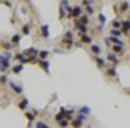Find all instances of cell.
Instances as JSON below:
<instances>
[{
  "label": "cell",
  "instance_id": "cell-1",
  "mask_svg": "<svg viewBox=\"0 0 130 128\" xmlns=\"http://www.w3.org/2000/svg\"><path fill=\"white\" fill-rule=\"evenodd\" d=\"M24 54H27V56H30V57H29V60H32L33 57H35V56L38 54V51H36L35 48H29V50H26V51H24Z\"/></svg>",
  "mask_w": 130,
  "mask_h": 128
},
{
  "label": "cell",
  "instance_id": "cell-2",
  "mask_svg": "<svg viewBox=\"0 0 130 128\" xmlns=\"http://www.w3.org/2000/svg\"><path fill=\"white\" fill-rule=\"evenodd\" d=\"M80 14H82V8H80V6H76V8L73 9V15H74V17H79Z\"/></svg>",
  "mask_w": 130,
  "mask_h": 128
},
{
  "label": "cell",
  "instance_id": "cell-3",
  "mask_svg": "<svg viewBox=\"0 0 130 128\" xmlns=\"http://www.w3.org/2000/svg\"><path fill=\"white\" fill-rule=\"evenodd\" d=\"M91 50H92V53H94V54H100V51H101V48H100L98 45H92V47H91Z\"/></svg>",
  "mask_w": 130,
  "mask_h": 128
},
{
  "label": "cell",
  "instance_id": "cell-4",
  "mask_svg": "<svg viewBox=\"0 0 130 128\" xmlns=\"http://www.w3.org/2000/svg\"><path fill=\"white\" fill-rule=\"evenodd\" d=\"M123 32H124V33L129 32V21H127V20H126V21H123Z\"/></svg>",
  "mask_w": 130,
  "mask_h": 128
},
{
  "label": "cell",
  "instance_id": "cell-5",
  "mask_svg": "<svg viewBox=\"0 0 130 128\" xmlns=\"http://www.w3.org/2000/svg\"><path fill=\"white\" fill-rule=\"evenodd\" d=\"M121 30H118V29H112V30H110V36H120V35H121Z\"/></svg>",
  "mask_w": 130,
  "mask_h": 128
},
{
  "label": "cell",
  "instance_id": "cell-6",
  "mask_svg": "<svg viewBox=\"0 0 130 128\" xmlns=\"http://www.w3.org/2000/svg\"><path fill=\"white\" fill-rule=\"evenodd\" d=\"M41 30H42V36H44V38H47V36H48V27H47V26H42V29H41Z\"/></svg>",
  "mask_w": 130,
  "mask_h": 128
},
{
  "label": "cell",
  "instance_id": "cell-7",
  "mask_svg": "<svg viewBox=\"0 0 130 128\" xmlns=\"http://www.w3.org/2000/svg\"><path fill=\"white\" fill-rule=\"evenodd\" d=\"M21 69H23V65H15V66L12 68V71H14V72H20Z\"/></svg>",
  "mask_w": 130,
  "mask_h": 128
},
{
  "label": "cell",
  "instance_id": "cell-8",
  "mask_svg": "<svg viewBox=\"0 0 130 128\" xmlns=\"http://www.w3.org/2000/svg\"><path fill=\"white\" fill-rule=\"evenodd\" d=\"M11 86H12V89H14L17 94H21V88H20V86H15L14 83H11Z\"/></svg>",
  "mask_w": 130,
  "mask_h": 128
},
{
  "label": "cell",
  "instance_id": "cell-9",
  "mask_svg": "<svg viewBox=\"0 0 130 128\" xmlns=\"http://www.w3.org/2000/svg\"><path fill=\"white\" fill-rule=\"evenodd\" d=\"M127 9H129V3H127V2H124V3L121 5V11H127Z\"/></svg>",
  "mask_w": 130,
  "mask_h": 128
},
{
  "label": "cell",
  "instance_id": "cell-10",
  "mask_svg": "<svg viewBox=\"0 0 130 128\" xmlns=\"http://www.w3.org/2000/svg\"><path fill=\"white\" fill-rule=\"evenodd\" d=\"M88 21H89V20H88V17H82V18H80V23H82L83 26H85V24H88Z\"/></svg>",
  "mask_w": 130,
  "mask_h": 128
},
{
  "label": "cell",
  "instance_id": "cell-11",
  "mask_svg": "<svg viewBox=\"0 0 130 128\" xmlns=\"http://www.w3.org/2000/svg\"><path fill=\"white\" fill-rule=\"evenodd\" d=\"M12 42H14V44L17 45V42H20V36H18V35H15V36L12 38Z\"/></svg>",
  "mask_w": 130,
  "mask_h": 128
},
{
  "label": "cell",
  "instance_id": "cell-12",
  "mask_svg": "<svg viewBox=\"0 0 130 128\" xmlns=\"http://www.w3.org/2000/svg\"><path fill=\"white\" fill-rule=\"evenodd\" d=\"M29 32H30V27H29V26H24V27H23V33H24V35H27Z\"/></svg>",
  "mask_w": 130,
  "mask_h": 128
},
{
  "label": "cell",
  "instance_id": "cell-13",
  "mask_svg": "<svg viewBox=\"0 0 130 128\" xmlns=\"http://www.w3.org/2000/svg\"><path fill=\"white\" fill-rule=\"evenodd\" d=\"M47 54H48L47 51H41V53H39V57H41V59H45V57H47Z\"/></svg>",
  "mask_w": 130,
  "mask_h": 128
},
{
  "label": "cell",
  "instance_id": "cell-14",
  "mask_svg": "<svg viewBox=\"0 0 130 128\" xmlns=\"http://www.w3.org/2000/svg\"><path fill=\"white\" fill-rule=\"evenodd\" d=\"M107 59H109L110 62H117V57H115L113 54H109V56H107Z\"/></svg>",
  "mask_w": 130,
  "mask_h": 128
},
{
  "label": "cell",
  "instance_id": "cell-15",
  "mask_svg": "<svg viewBox=\"0 0 130 128\" xmlns=\"http://www.w3.org/2000/svg\"><path fill=\"white\" fill-rule=\"evenodd\" d=\"M36 128H48V127H47L45 124H42V122H38V124H36Z\"/></svg>",
  "mask_w": 130,
  "mask_h": 128
},
{
  "label": "cell",
  "instance_id": "cell-16",
  "mask_svg": "<svg viewBox=\"0 0 130 128\" xmlns=\"http://www.w3.org/2000/svg\"><path fill=\"white\" fill-rule=\"evenodd\" d=\"M82 41H83V42H88V44H89V42H91V38H89V36H83V38H82Z\"/></svg>",
  "mask_w": 130,
  "mask_h": 128
},
{
  "label": "cell",
  "instance_id": "cell-17",
  "mask_svg": "<svg viewBox=\"0 0 130 128\" xmlns=\"http://www.w3.org/2000/svg\"><path fill=\"white\" fill-rule=\"evenodd\" d=\"M26 105H27V99H24V101H21V104H20V107H21V109H26Z\"/></svg>",
  "mask_w": 130,
  "mask_h": 128
},
{
  "label": "cell",
  "instance_id": "cell-18",
  "mask_svg": "<svg viewBox=\"0 0 130 128\" xmlns=\"http://www.w3.org/2000/svg\"><path fill=\"white\" fill-rule=\"evenodd\" d=\"M98 20H100L101 26H103V24H104V21H106V20H104V15H100V17H98Z\"/></svg>",
  "mask_w": 130,
  "mask_h": 128
},
{
  "label": "cell",
  "instance_id": "cell-19",
  "mask_svg": "<svg viewBox=\"0 0 130 128\" xmlns=\"http://www.w3.org/2000/svg\"><path fill=\"white\" fill-rule=\"evenodd\" d=\"M2 45H3L5 48H8V50H11V48H12V45H11V44H8V42H5V44H2Z\"/></svg>",
  "mask_w": 130,
  "mask_h": 128
},
{
  "label": "cell",
  "instance_id": "cell-20",
  "mask_svg": "<svg viewBox=\"0 0 130 128\" xmlns=\"http://www.w3.org/2000/svg\"><path fill=\"white\" fill-rule=\"evenodd\" d=\"M113 50L115 51H123V45H117V47H113Z\"/></svg>",
  "mask_w": 130,
  "mask_h": 128
},
{
  "label": "cell",
  "instance_id": "cell-21",
  "mask_svg": "<svg viewBox=\"0 0 130 128\" xmlns=\"http://www.w3.org/2000/svg\"><path fill=\"white\" fill-rule=\"evenodd\" d=\"M59 125L61 127H67V121H59Z\"/></svg>",
  "mask_w": 130,
  "mask_h": 128
},
{
  "label": "cell",
  "instance_id": "cell-22",
  "mask_svg": "<svg viewBox=\"0 0 130 128\" xmlns=\"http://www.w3.org/2000/svg\"><path fill=\"white\" fill-rule=\"evenodd\" d=\"M82 113H89V109H88V107H83V109H82Z\"/></svg>",
  "mask_w": 130,
  "mask_h": 128
},
{
  "label": "cell",
  "instance_id": "cell-23",
  "mask_svg": "<svg viewBox=\"0 0 130 128\" xmlns=\"http://www.w3.org/2000/svg\"><path fill=\"white\" fill-rule=\"evenodd\" d=\"M109 74L110 75H115V69H109Z\"/></svg>",
  "mask_w": 130,
  "mask_h": 128
},
{
  "label": "cell",
  "instance_id": "cell-24",
  "mask_svg": "<svg viewBox=\"0 0 130 128\" xmlns=\"http://www.w3.org/2000/svg\"><path fill=\"white\" fill-rule=\"evenodd\" d=\"M97 63L100 65V66H103V60H101V59H97Z\"/></svg>",
  "mask_w": 130,
  "mask_h": 128
}]
</instances>
